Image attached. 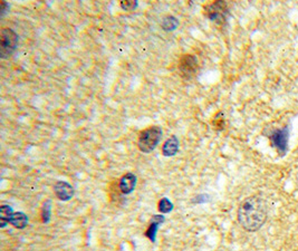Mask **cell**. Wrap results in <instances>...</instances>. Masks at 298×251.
Masks as SVG:
<instances>
[{"label": "cell", "mask_w": 298, "mask_h": 251, "mask_svg": "<svg viewBox=\"0 0 298 251\" xmlns=\"http://www.w3.org/2000/svg\"><path fill=\"white\" fill-rule=\"evenodd\" d=\"M18 35L10 28H3L0 34V57L9 58L17 48Z\"/></svg>", "instance_id": "obj_3"}, {"label": "cell", "mask_w": 298, "mask_h": 251, "mask_svg": "<svg viewBox=\"0 0 298 251\" xmlns=\"http://www.w3.org/2000/svg\"><path fill=\"white\" fill-rule=\"evenodd\" d=\"M178 26H179V21L176 17H173V16H166V17L162 19L161 22V27L166 31L174 30Z\"/></svg>", "instance_id": "obj_13"}, {"label": "cell", "mask_w": 298, "mask_h": 251, "mask_svg": "<svg viewBox=\"0 0 298 251\" xmlns=\"http://www.w3.org/2000/svg\"><path fill=\"white\" fill-rule=\"evenodd\" d=\"M164 221H165V217L161 216V214H154L152 219H151L148 229L145 230V233H144L145 237L148 238L150 241H152V242L157 241L158 230L162 225H163Z\"/></svg>", "instance_id": "obj_9"}, {"label": "cell", "mask_w": 298, "mask_h": 251, "mask_svg": "<svg viewBox=\"0 0 298 251\" xmlns=\"http://www.w3.org/2000/svg\"><path fill=\"white\" fill-rule=\"evenodd\" d=\"M9 223L14 226L16 229H25L28 225V218L23 212H14L13 217L10 218Z\"/></svg>", "instance_id": "obj_11"}, {"label": "cell", "mask_w": 298, "mask_h": 251, "mask_svg": "<svg viewBox=\"0 0 298 251\" xmlns=\"http://www.w3.org/2000/svg\"><path fill=\"white\" fill-rule=\"evenodd\" d=\"M205 13L210 21L224 23L228 16V5L225 1H214L205 7Z\"/></svg>", "instance_id": "obj_5"}, {"label": "cell", "mask_w": 298, "mask_h": 251, "mask_svg": "<svg viewBox=\"0 0 298 251\" xmlns=\"http://www.w3.org/2000/svg\"><path fill=\"white\" fill-rule=\"evenodd\" d=\"M288 137L289 131L288 127H283V129L274 130L269 135V139L272 142V145L276 147L278 152L285 154L288 149Z\"/></svg>", "instance_id": "obj_6"}, {"label": "cell", "mask_w": 298, "mask_h": 251, "mask_svg": "<svg viewBox=\"0 0 298 251\" xmlns=\"http://www.w3.org/2000/svg\"><path fill=\"white\" fill-rule=\"evenodd\" d=\"M158 209L161 213H169L173 210V203L171 202L168 198H162L158 203Z\"/></svg>", "instance_id": "obj_14"}, {"label": "cell", "mask_w": 298, "mask_h": 251, "mask_svg": "<svg viewBox=\"0 0 298 251\" xmlns=\"http://www.w3.org/2000/svg\"><path fill=\"white\" fill-rule=\"evenodd\" d=\"M51 218V202L48 200L44 203L43 210H42V221L47 225L49 223Z\"/></svg>", "instance_id": "obj_15"}, {"label": "cell", "mask_w": 298, "mask_h": 251, "mask_svg": "<svg viewBox=\"0 0 298 251\" xmlns=\"http://www.w3.org/2000/svg\"><path fill=\"white\" fill-rule=\"evenodd\" d=\"M179 149H180V142H179V138L176 135H172V137H169L162 145V155L166 158L174 157L178 152Z\"/></svg>", "instance_id": "obj_10"}, {"label": "cell", "mask_w": 298, "mask_h": 251, "mask_svg": "<svg viewBox=\"0 0 298 251\" xmlns=\"http://www.w3.org/2000/svg\"><path fill=\"white\" fill-rule=\"evenodd\" d=\"M54 193L61 201H69L74 197L75 191L69 182L57 181L54 184Z\"/></svg>", "instance_id": "obj_7"}, {"label": "cell", "mask_w": 298, "mask_h": 251, "mask_svg": "<svg viewBox=\"0 0 298 251\" xmlns=\"http://www.w3.org/2000/svg\"><path fill=\"white\" fill-rule=\"evenodd\" d=\"M7 9H9V5H8L6 1H1V9H0V16H1V17L5 16Z\"/></svg>", "instance_id": "obj_18"}, {"label": "cell", "mask_w": 298, "mask_h": 251, "mask_svg": "<svg viewBox=\"0 0 298 251\" xmlns=\"http://www.w3.org/2000/svg\"><path fill=\"white\" fill-rule=\"evenodd\" d=\"M14 211L10 205H2L0 206V227L5 228V227L9 223L10 218L13 217Z\"/></svg>", "instance_id": "obj_12"}, {"label": "cell", "mask_w": 298, "mask_h": 251, "mask_svg": "<svg viewBox=\"0 0 298 251\" xmlns=\"http://www.w3.org/2000/svg\"><path fill=\"white\" fill-rule=\"evenodd\" d=\"M268 218V205L260 195H252L240 203L237 211L239 225L248 232H256Z\"/></svg>", "instance_id": "obj_1"}, {"label": "cell", "mask_w": 298, "mask_h": 251, "mask_svg": "<svg viewBox=\"0 0 298 251\" xmlns=\"http://www.w3.org/2000/svg\"><path fill=\"white\" fill-rule=\"evenodd\" d=\"M222 113L221 112H219V113H218L217 115H216V117H214V119H213V125H214V127H216L217 130H222L224 129V125H225V121H224V118L222 117H220V115H221Z\"/></svg>", "instance_id": "obj_17"}, {"label": "cell", "mask_w": 298, "mask_h": 251, "mask_svg": "<svg viewBox=\"0 0 298 251\" xmlns=\"http://www.w3.org/2000/svg\"><path fill=\"white\" fill-rule=\"evenodd\" d=\"M178 68L182 78L191 79L197 74L199 68L198 58L191 54L182 55L181 58L179 59Z\"/></svg>", "instance_id": "obj_4"}, {"label": "cell", "mask_w": 298, "mask_h": 251, "mask_svg": "<svg viewBox=\"0 0 298 251\" xmlns=\"http://www.w3.org/2000/svg\"><path fill=\"white\" fill-rule=\"evenodd\" d=\"M162 134L163 131L160 126H150L148 129L138 134V150L143 153H151L152 151L156 150L159 143H160L162 138Z\"/></svg>", "instance_id": "obj_2"}, {"label": "cell", "mask_w": 298, "mask_h": 251, "mask_svg": "<svg viewBox=\"0 0 298 251\" xmlns=\"http://www.w3.org/2000/svg\"><path fill=\"white\" fill-rule=\"evenodd\" d=\"M138 1H133V0H125V1H121L120 6L123 10H126V11H132L134 10L135 8L138 7Z\"/></svg>", "instance_id": "obj_16"}, {"label": "cell", "mask_w": 298, "mask_h": 251, "mask_svg": "<svg viewBox=\"0 0 298 251\" xmlns=\"http://www.w3.org/2000/svg\"><path fill=\"white\" fill-rule=\"evenodd\" d=\"M137 175L132 172L125 173L118 181V189H120L122 194H131L137 186Z\"/></svg>", "instance_id": "obj_8"}]
</instances>
